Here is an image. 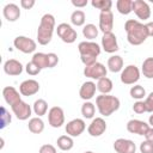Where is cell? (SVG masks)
I'll return each instance as SVG.
<instances>
[{
  "mask_svg": "<svg viewBox=\"0 0 153 153\" xmlns=\"http://www.w3.org/2000/svg\"><path fill=\"white\" fill-rule=\"evenodd\" d=\"M91 5L94 8L100 10V12H104V11H110L111 10L112 1L111 0H92Z\"/></svg>",
  "mask_w": 153,
  "mask_h": 153,
  "instance_id": "e575fe53",
  "label": "cell"
},
{
  "mask_svg": "<svg viewBox=\"0 0 153 153\" xmlns=\"http://www.w3.org/2000/svg\"><path fill=\"white\" fill-rule=\"evenodd\" d=\"M85 129H86V124H85V121L81 118H74V120L69 121L65 127L67 135H69L72 137L80 136Z\"/></svg>",
  "mask_w": 153,
  "mask_h": 153,
  "instance_id": "30bf717a",
  "label": "cell"
},
{
  "mask_svg": "<svg viewBox=\"0 0 153 153\" xmlns=\"http://www.w3.org/2000/svg\"><path fill=\"white\" fill-rule=\"evenodd\" d=\"M114 149L116 151V153H135L136 146H135L134 141H131L129 139L120 137V139L115 140Z\"/></svg>",
  "mask_w": 153,
  "mask_h": 153,
  "instance_id": "9a60e30c",
  "label": "cell"
},
{
  "mask_svg": "<svg viewBox=\"0 0 153 153\" xmlns=\"http://www.w3.org/2000/svg\"><path fill=\"white\" fill-rule=\"evenodd\" d=\"M32 110L37 115V117H41V116L47 114V111H48V103L44 99H37V100H35V103L32 105Z\"/></svg>",
  "mask_w": 153,
  "mask_h": 153,
  "instance_id": "f1b7e54d",
  "label": "cell"
},
{
  "mask_svg": "<svg viewBox=\"0 0 153 153\" xmlns=\"http://www.w3.org/2000/svg\"><path fill=\"white\" fill-rule=\"evenodd\" d=\"M13 45L17 50L24 53V54H30V53H33L36 50V42L30 38V37H26V36H17L13 41Z\"/></svg>",
  "mask_w": 153,
  "mask_h": 153,
  "instance_id": "52a82bcc",
  "label": "cell"
},
{
  "mask_svg": "<svg viewBox=\"0 0 153 153\" xmlns=\"http://www.w3.org/2000/svg\"><path fill=\"white\" fill-rule=\"evenodd\" d=\"M105 130H106V123L102 117L93 118L92 122L87 127V133L93 137H98V136L103 135L105 133Z\"/></svg>",
  "mask_w": 153,
  "mask_h": 153,
  "instance_id": "5bb4252c",
  "label": "cell"
},
{
  "mask_svg": "<svg viewBox=\"0 0 153 153\" xmlns=\"http://www.w3.org/2000/svg\"><path fill=\"white\" fill-rule=\"evenodd\" d=\"M96 105L102 116H110L120 109V99L111 94H100L96 98Z\"/></svg>",
  "mask_w": 153,
  "mask_h": 153,
  "instance_id": "277c9868",
  "label": "cell"
},
{
  "mask_svg": "<svg viewBox=\"0 0 153 153\" xmlns=\"http://www.w3.org/2000/svg\"><path fill=\"white\" fill-rule=\"evenodd\" d=\"M2 14L5 17V19L7 22H16L19 19L20 17V10H19V6L11 2V4H7L5 5V7L2 8Z\"/></svg>",
  "mask_w": 153,
  "mask_h": 153,
  "instance_id": "7402d4cb",
  "label": "cell"
},
{
  "mask_svg": "<svg viewBox=\"0 0 153 153\" xmlns=\"http://www.w3.org/2000/svg\"><path fill=\"white\" fill-rule=\"evenodd\" d=\"M36 66H38L41 69L49 68V61H48V54L44 53H35L31 60Z\"/></svg>",
  "mask_w": 153,
  "mask_h": 153,
  "instance_id": "4316f807",
  "label": "cell"
},
{
  "mask_svg": "<svg viewBox=\"0 0 153 153\" xmlns=\"http://www.w3.org/2000/svg\"><path fill=\"white\" fill-rule=\"evenodd\" d=\"M108 68L112 73L122 72L123 69V59L120 55H112L108 60Z\"/></svg>",
  "mask_w": 153,
  "mask_h": 153,
  "instance_id": "603a6c76",
  "label": "cell"
},
{
  "mask_svg": "<svg viewBox=\"0 0 153 153\" xmlns=\"http://www.w3.org/2000/svg\"><path fill=\"white\" fill-rule=\"evenodd\" d=\"M11 109H12L13 114L16 115V117H17L18 120H20V121L27 120V118L31 116V112H32L31 106H30L27 103L23 102V100H20V102H18L17 104L12 105Z\"/></svg>",
  "mask_w": 153,
  "mask_h": 153,
  "instance_id": "4fadbf2b",
  "label": "cell"
},
{
  "mask_svg": "<svg viewBox=\"0 0 153 153\" xmlns=\"http://www.w3.org/2000/svg\"><path fill=\"white\" fill-rule=\"evenodd\" d=\"M106 73H108L106 67L100 62H96L92 66H88V67L84 68V75L86 78H90V79L99 80V79L106 76Z\"/></svg>",
  "mask_w": 153,
  "mask_h": 153,
  "instance_id": "ba28073f",
  "label": "cell"
},
{
  "mask_svg": "<svg viewBox=\"0 0 153 153\" xmlns=\"http://www.w3.org/2000/svg\"><path fill=\"white\" fill-rule=\"evenodd\" d=\"M38 153H56V148L50 143H45L39 147Z\"/></svg>",
  "mask_w": 153,
  "mask_h": 153,
  "instance_id": "60d3db41",
  "label": "cell"
},
{
  "mask_svg": "<svg viewBox=\"0 0 153 153\" xmlns=\"http://www.w3.org/2000/svg\"><path fill=\"white\" fill-rule=\"evenodd\" d=\"M129 93H130V97L134 98V99H136V100H141V99H143L146 97V90L141 85H134V86H131Z\"/></svg>",
  "mask_w": 153,
  "mask_h": 153,
  "instance_id": "836d02e7",
  "label": "cell"
},
{
  "mask_svg": "<svg viewBox=\"0 0 153 153\" xmlns=\"http://www.w3.org/2000/svg\"><path fill=\"white\" fill-rule=\"evenodd\" d=\"M88 4L87 0H72V5L75 6V7H85L86 5Z\"/></svg>",
  "mask_w": 153,
  "mask_h": 153,
  "instance_id": "ee69618b",
  "label": "cell"
},
{
  "mask_svg": "<svg viewBox=\"0 0 153 153\" xmlns=\"http://www.w3.org/2000/svg\"><path fill=\"white\" fill-rule=\"evenodd\" d=\"M141 72L147 79H153V57H147L143 60Z\"/></svg>",
  "mask_w": 153,
  "mask_h": 153,
  "instance_id": "4dcf8cb0",
  "label": "cell"
},
{
  "mask_svg": "<svg viewBox=\"0 0 153 153\" xmlns=\"http://www.w3.org/2000/svg\"><path fill=\"white\" fill-rule=\"evenodd\" d=\"M121 81L126 85H134L140 79V69L135 65H128L121 72Z\"/></svg>",
  "mask_w": 153,
  "mask_h": 153,
  "instance_id": "8992f818",
  "label": "cell"
},
{
  "mask_svg": "<svg viewBox=\"0 0 153 153\" xmlns=\"http://www.w3.org/2000/svg\"><path fill=\"white\" fill-rule=\"evenodd\" d=\"M96 112V106L91 102H85L81 105V115L84 118H93Z\"/></svg>",
  "mask_w": 153,
  "mask_h": 153,
  "instance_id": "d6a6232c",
  "label": "cell"
},
{
  "mask_svg": "<svg viewBox=\"0 0 153 153\" xmlns=\"http://www.w3.org/2000/svg\"><path fill=\"white\" fill-rule=\"evenodd\" d=\"M48 61H49V68H53L59 63V57L55 53H48Z\"/></svg>",
  "mask_w": 153,
  "mask_h": 153,
  "instance_id": "b9f144b4",
  "label": "cell"
},
{
  "mask_svg": "<svg viewBox=\"0 0 153 153\" xmlns=\"http://www.w3.org/2000/svg\"><path fill=\"white\" fill-rule=\"evenodd\" d=\"M2 97H4L5 102L8 105H11V106L22 100L20 92H18L13 86H6V87H4L2 88Z\"/></svg>",
  "mask_w": 153,
  "mask_h": 153,
  "instance_id": "ffe728a7",
  "label": "cell"
},
{
  "mask_svg": "<svg viewBox=\"0 0 153 153\" xmlns=\"http://www.w3.org/2000/svg\"><path fill=\"white\" fill-rule=\"evenodd\" d=\"M25 71H26V73L29 74V75H37V74H39V72L42 71L38 66H36L32 61H30V62H27L26 63V66H25Z\"/></svg>",
  "mask_w": 153,
  "mask_h": 153,
  "instance_id": "8d00e7d4",
  "label": "cell"
},
{
  "mask_svg": "<svg viewBox=\"0 0 153 153\" xmlns=\"http://www.w3.org/2000/svg\"><path fill=\"white\" fill-rule=\"evenodd\" d=\"M27 128L32 134H41L44 130V122L41 117H32L27 123Z\"/></svg>",
  "mask_w": 153,
  "mask_h": 153,
  "instance_id": "d4e9b609",
  "label": "cell"
},
{
  "mask_svg": "<svg viewBox=\"0 0 153 153\" xmlns=\"http://www.w3.org/2000/svg\"><path fill=\"white\" fill-rule=\"evenodd\" d=\"M148 124L149 126H152V128H153V114L149 116V118H148Z\"/></svg>",
  "mask_w": 153,
  "mask_h": 153,
  "instance_id": "7dc6e473",
  "label": "cell"
},
{
  "mask_svg": "<svg viewBox=\"0 0 153 153\" xmlns=\"http://www.w3.org/2000/svg\"><path fill=\"white\" fill-rule=\"evenodd\" d=\"M55 29V18L50 13H45L39 22L38 29H37V41L41 45H47L50 43L53 38Z\"/></svg>",
  "mask_w": 153,
  "mask_h": 153,
  "instance_id": "7a4b0ae2",
  "label": "cell"
},
{
  "mask_svg": "<svg viewBox=\"0 0 153 153\" xmlns=\"http://www.w3.org/2000/svg\"><path fill=\"white\" fill-rule=\"evenodd\" d=\"M133 12L137 16L139 19H142V20H147L151 17V7L143 0L133 1Z\"/></svg>",
  "mask_w": 153,
  "mask_h": 153,
  "instance_id": "7c38bea8",
  "label": "cell"
},
{
  "mask_svg": "<svg viewBox=\"0 0 153 153\" xmlns=\"http://www.w3.org/2000/svg\"><path fill=\"white\" fill-rule=\"evenodd\" d=\"M20 6L24 10H30L35 6V0H20Z\"/></svg>",
  "mask_w": 153,
  "mask_h": 153,
  "instance_id": "7bdbcfd3",
  "label": "cell"
},
{
  "mask_svg": "<svg viewBox=\"0 0 153 153\" xmlns=\"http://www.w3.org/2000/svg\"><path fill=\"white\" fill-rule=\"evenodd\" d=\"M102 48L104 49L105 53H109V54H112V53H115V51H117L120 49L118 48V43H117V37L115 36V33L112 31L103 33Z\"/></svg>",
  "mask_w": 153,
  "mask_h": 153,
  "instance_id": "8fae6325",
  "label": "cell"
},
{
  "mask_svg": "<svg viewBox=\"0 0 153 153\" xmlns=\"http://www.w3.org/2000/svg\"><path fill=\"white\" fill-rule=\"evenodd\" d=\"M78 50L80 54V60L85 65V67L92 66L97 62V57L100 54V47L92 41H82L78 45Z\"/></svg>",
  "mask_w": 153,
  "mask_h": 153,
  "instance_id": "3957f363",
  "label": "cell"
},
{
  "mask_svg": "<svg viewBox=\"0 0 153 153\" xmlns=\"http://www.w3.org/2000/svg\"><path fill=\"white\" fill-rule=\"evenodd\" d=\"M112 27H114V14H112L111 10L100 12V14H99V30L103 33H106V32H111Z\"/></svg>",
  "mask_w": 153,
  "mask_h": 153,
  "instance_id": "2e32d148",
  "label": "cell"
},
{
  "mask_svg": "<svg viewBox=\"0 0 153 153\" xmlns=\"http://www.w3.org/2000/svg\"><path fill=\"white\" fill-rule=\"evenodd\" d=\"M139 148H140L141 153H153V142L145 140V141H142L140 143Z\"/></svg>",
  "mask_w": 153,
  "mask_h": 153,
  "instance_id": "f35d334b",
  "label": "cell"
},
{
  "mask_svg": "<svg viewBox=\"0 0 153 153\" xmlns=\"http://www.w3.org/2000/svg\"><path fill=\"white\" fill-rule=\"evenodd\" d=\"M56 143H57V147L63 151V152H67V151H71L74 146V141L72 139V136L69 135H61L57 137L56 140Z\"/></svg>",
  "mask_w": 153,
  "mask_h": 153,
  "instance_id": "cb8c5ba5",
  "label": "cell"
},
{
  "mask_svg": "<svg viewBox=\"0 0 153 153\" xmlns=\"http://www.w3.org/2000/svg\"><path fill=\"white\" fill-rule=\"evenodd\" d=\"M112 86H114L112 81L108 76H104V78H102L97 81V90L102 94H109L112 91Z\"/></svg>",
  "mask_w": 153,
  "mask_h": 153,
  "instance_id": "484cf974",
  "label": "cell"
},
{
  "mask_svg": "<svg viewBox=\"0 0 153 153\" xmlns=\"http://www.w3.org/2000/svg\"><path fill=\"white\" fill-rule=\"evenodd\" d=\"M116 7L121 14L127 16L133 12V0H117Z\"/></svg>",
  "mask_w": 153,
  "mask_h": 153,
  "instance_id": "83f0119b",
  "label": "cell"
},
{
  "mask_svg": "<svg viewBox=\"0 0 153 153\" xmlns=\"http://www.w3.org/2000/svg\"><path fill=\"white\" fill-rule=\"evenodd\" d=\"M85 20H86V16L81 10H75L71 14V23L75 26H82L85 24Z\"/></svg>",
  "mask_w": 153,
  "mask_h": 153,
  "instance_id": "1f68e13d",
  "label": "cell"
},
{
  "mask_svg": "<svg viewBox=\"0 0 153 153\" xmlns=\"http://www.w3.org/2000/svg\"><path fill=\"white\" fill-rule=\"evenodd\" d=\"M143 102H145L147 112H153V91L146 97V99H145Z\"/></svg>",
  "mask_w": 153,
  "mask_h": 153,
  "instance_id": "ab89813d",
  "label": "cell"
},
{
  "mask_svg": "<svg viewBox=\"0 0 153 153\" xmlns=\"http://www.w3.org/2000/svg\"><path fill=\"white\" fill-rule=\"evenodd\" d=\"M124 30L127 32V41L131 45H140L148 37L146 24H142L136 19H128L124 24Z\"/></svg>",
  "mask_w": 153,
  "mask_h": 153,
  "instance_id": "6da1fadb",
  "label": "cell"
},
{
  "mask_svg": "<svg viewBox=\"0 0 153 153\" xmlns=\"http://www.w3.org/2000/svg\"><path fill=\"white\" fill-rule=\"evenodd\" d=\"M143 136H145V140L153 142V128H151V127H149V129L146 131V134H145Z\"/></svg>",
  "mask_w": 153,
  "mask_h": 153,
  "instance_id": "f6af8a7d",
  "label": "cell"
},
{
  "mask_svg": "<svg viewBox=\"0 0 153 153\" xmlns=\"http://www.w3.org/2000/svg\"><path fill=\"white\" fill-rule=\"evenodd\" d=\"M85 153H93V152H92V151H86Z\"/></svg>",
  "mask_w": 153,
  "mask_h": 153,
  "instance_id": "c3c4849f",
  "label": "cell"
},
{
  "mask_svg": "<svg viewBox=\"0 0 153 153\" xmlns=\"http://www.w3.org/2000/svg\"><path fill=\"white\" fill-rule=\"evenodd\" d=\"M39 91V84L37 80L35 79H27L24 80L20 85H19V92L22 96L29 97V96H33Z\"/></svg>",
  "mask_w": 153,
  "mask_h": 153,
  "instance_id": "e0dca14e",
  "label": "cell"
},
{
  "mask_svg": "<svg viewBox=\"0 0 153 153\" xmlns=\"http://www.w3.org/2000/svg\"><path fill=\"white\" fill-rule=\"evenodd\" d=\"M99 32V27H97L94 24H86L82 27V35L86 39H94L97 38Z\"/></svg>",
  "mask_w": 153,
  "mask_h": 153,
  "instance_id": "f546056e",
  "label": "cell"
},
{
  "mask_svg": "<svg viewBox=\"0 0 153 153\" xmlns=\"http://www.w3.org/2000/svg\"><path fill=\"white\" fill-rule=\"evenodd\" d=\"M4 72L7 75H12V76L20 75L23 72V65L16 59H10L4 63Z\"/></svg>",
  "mask_w": 153,
  "mask_h": 153,
  "instance_id": "44dd1931",
  "label": "cell"
},
{
  "mask_svg": "<svg viewBox=\"0 0 153 153\" xmlns=\"http://www.w3.org/2000/svg\"><path fill=\"white\" fill-rule=\"evenodd\" d=\"M133 110L134 112L141 115L143 112H147V109H146V105H145V102L143 100H136L133 105Z\"/></svg>",
  "mask_w": 153,
  "mask_h": 153,
  "instance_id": "74e56055",
  "label": "cell"
},
{
  "mask_svg": "<svg viewBox=\"0 0 153 153\" xmlns=\"http://www.w3.org/2000/svg\"><path fill=\"white\" fill-rule=\"evenodd\" d=\"M11 121H12V117H11L10 112L6 110L5 106H1V121H0L1 124H0V128L4 129L6 126H8L11 123Z\"/></svg>",
  "mask_w": 153,
  "mask_h": 153,
  "instance_id": "d590c367",
  "label": "cell"
},
{
  "mask_svg": "<svg viewBox=\"0 0 153 153\" xmlns=\"http://www.w3.org/2000/svg\"><path fill=\"white\" fill-rule=\"evenodd\" d=\"M56 32H57V36L61 38V41L65 42V43H68V44L74 43L75 39L78 38L76 31L67 23L59 24L57 27H56Z\"/></svg>",
  "mask_w": 153,
  "mask_h": 153,
  "instance_id": "5b68a950",
  "label": "cell"
},
{
  "mask_svg": "<svg viewBox=\"0 0 153 153\" xmlns=\"http://www.w3.org/2000/svg\"><path fill=\"white\" fill-rule=\"evenodd\" d=\"M149 129V124H147L145 121L141 120H129L127 122V130L131 134L137 135H145L146 131Z\"/></svg>",
  "mask_w": 153,
  "mask_h": 153,
  "instance_id": "ac0fdd59",
  "label": "cell"
},
{
  "mask_svg": "<svg viewBox=\"0 0 153 153\" xmlns=\"http://www.w3.org/2000/svg\"><path fill=\"white\" fill-rule=\"evenodd\" d=\"M48 122L53 128H60L65 124V112L60 106H53L48 111Z\"/></svg>",
  "mask_w": 153,
  "mask_h": 153,
  "instance_id": "9c48e42d",
  "label": "cell"
},
{
  "mask_svg": "<svg viewBox=\"0 0 153 153\" xmlns=\"http://www.w3.org/2000/svg\"><path fill=\"white\" fill-rule=\"evenodd\" d=\"M146 27H147V32H148V36L153 37V22H149L146 24Z\"/></svg>",
  "mask_w": 153,
  "mask_h": 153,
  "instance_id": "bcb514c9",
  "label": "cell"
},
{
  "mask_svg": "<svg viewBox=\"0 0 153 153\" xmlns=\"http://www.w3.org/2000/svg\"><path fill=\"white\" fill-rule=\"evenodd\" d=\"M96 90H97V85L93 81H85L79 90V96L82 100L88 102L90 99H92L94 97Z\"/></svg>",
  "mask_w": 153,
  "mask_h": 153,
  "instance_id": "d6986e66",
  "label": "cell"
}]
</instances>
